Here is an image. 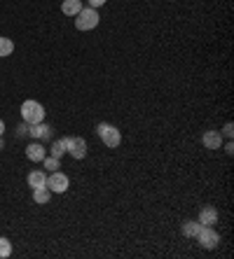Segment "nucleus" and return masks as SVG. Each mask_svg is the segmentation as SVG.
I'll return each mask as SVG.
<instances>
[{"label": "nucleus", "mask_w": 234, "mask_h": 259, "mask_svg": "<svg viewBox=\"0 0 234 259\" xmlns=\"http://www.w3.org/2000/svg\"><path fill=\"white\" fill-rule=\"evenodd\" d=\"M21 119H24L28 126L40 124V122H45V107L40 105L38 100H24V103H21Z\"/></svg>", "instance_id": "nucleus-1"}, {"label": "nucleus", "mask_w": 234, "mask_h": 259, "mask_svg": "<svg viewBox=\"0 0 234 259\" xmlns=\"http://www.w3.org/2000/svg\"><path fill=\"white\" fill-rule=\"evenodd\" d=\"M99 12L94 7H82L78 14H75V28L78 31H94L99 26Z\"/></svg>", "instance_id": "nucleus-2"}, {"label": "nucleus", "mask_w": 234, "mask_h": 259, "mask_svg": "<svg viewBox=\"0 0 234 259\" xmlns=\"http://www.w3.org/2000/svg\"><path fill=\"white\" fill-rule=\"evenodd\" d=\"M96 133H99L101 143L106 145V147H117V145L122 143V133H119V129L113 124H108V122H101L99 126H96Z\"/></svg>", "instance_id": "nucleus-3"}, {"label": "nucleus", "mask_w": 234, "mask_h": 259, "mask_svg": "<svg viewBox=\"0 0 234 259\" xmlns=\"http://www.w3.org/2000/svg\"><path fill=\"white\" fill-rule=\"evenodd\" d=\"M195 238L199 241V245H201L204 250H213V248H218V243H220V233H218L213 227H201Z\"/></svg>", "instance_id": "nucleus-4"}, {"label": "nucleus", "mask_w": 234, "mask_h": 259, "mask_svg": "<svg viewBox=\"0 0 234 259\" xmlns=\"http://www.w3.org/2000/svg\"><path fill=\"white\" fill-rule=\"evenodd\" d=\"M68 175L66 173H61V170H52V175H47V182L45 187L49 189V192H54V194H63L66 189H68Z\"/></svg>", "instance_id": "nucleus-5"}, {"label": "nucleus", "mask_w": 234, "mask_h": 259, "mask_svg": "<svg viewBox=\"0 0 234 259\" xmlns=\"http://www.w3.org/2000/svg\"><path fill=\"white\" fill-rule=\"evenodd\" d=\"M66 140V152L73 159H84L87 157V140L84 138H63Z\"/></svg>", "instance_id": "nucleus-6"}, {"label": "nucleus", "mask_w": 234, "mask_h": 259, "mask_svg": "<svg viewBox=\"0 0 234 259\" xmlns=\"http://www.w3.org/2000/svg\"><path fill=\"white\" fill-rule=\"evenodd\" d=\"M28 135H31L33 140L47 143V140H52V126H47L45 122H40V124H31L28 126Z\"/></svg>", "instance_id": "nucleus-7"}, {"label": "nucleus", "mask_w": 234, "mask_h": 259, "mask_svg": "<svg viewBox=\"0 0 234 259\" xmlns=\"http://www.w3.org/2000/svg\"><path fill=\"white\" fill-rule=\"evenodd\" d=\"M218 217H220V213H218L216 206H204L199 210V224L201 227H216Z\"/></svg>", "instance_id": "nucleus-8"}, {"label": "nucleus", "mask_w": 234, "mask_h": 259, "mask_svg": "<svg viewBox=\"0 0 234 259\" xmlns=\"http://www.w3.org/2000/svg\"><path fill=\"white\" fill-rule=\"evenodd\" d=\"M201 143H204V147L206 150H220L223 147V135H220V131H206V133L201 135Z\"/></svg>", "instance_id": "nucleus-9"}, {"label": "nucleus", "mask_w": 234, "mask_h": 259, "mask_svg": "<svg viewBox=\"0 0 234 259\" xmlns=\"http://www.w3.org/2000/svg\"><path fill=\"white\" fill-rule=\"evenodd\" d=\"M26 157L31 161H42L47 157V150H45V145L42 143H31L26 147Z\"/></svg>", "instance_id": "nucleus-10"}, {"label": "nucleus", "mask_w": 234, "mask_h": 259, "mask_svg": "<svg viewBox=\"0 0 234 259\" xmlns=\"http://www.w3.org/2000/svg\"><path fill=\"white\" fill-rule=\"evenodd\" d=\"M28 187L31 189H36V187H45V182H47V175H45V170H31L28 173Z\"/></svg>", "instance_id": "nucleus-11"}, {"label": "nucleus", "mask_w": 234, "mask_h": 259, "mask_svg": "<svg viewBox=\"0 0 234 259\" xmlns=\"http://www.w3.org/2000/svg\"><path fill=\"white\" fill-rule=\"evenodd\" d=\"M82 7H84V5H82V0H63L61 12L66 14V17H75Z\"/></svg>", "instance_id": "nucleus-12"}, {"label": "nucleus", "mask_w": 234, "mask_h": 259, "mask_svg": "<svg viewBox=\"0 0 234 259\" xmlns=\"http://www.w3.org/2000/svg\"><path fill=\"white\" fill-rule=\"evenodd\" d=\"M183 236H188V238H195L199 233V229H201V224H199V220H185L183 222Z\"/></svg>", "instance_id": "nucleus-13"}, {"label": "nucleus", "mask_w": 234, "mask_h": 259, "mask_svg": "<svg viewBox=\"0 0 234 259\" xmlns=\"http://www.w3.org/2000/svg\"><path fill=\"white\" fill-rule=\"evenodd\" d=\"M49 196H52V192H49L47 187H36L33 189V201L40 203V206H45L47 201H49Z\"/></svg>", "instance_id": "nucleus-14"}, {"label": "nucleus", "mask_w": 234, "mask_h": 259, "mask_svg": "<svg viewBox=\"0 0 234 259\" xmlns=\"http://www.w3.org/2000/svg\"><path fill=\"white\" fill-rule=\"evenodd\" d=\"M14 52V42L9 37H0V59H5L9 54Z\"/></svg>", "instance_id": "nucleus-15"}, {"label": "nucleus", "mask_w": 234, "mask_h": 259, "mask_svg": "<svg viewBox=\"0 0 234 259\" xmlns=\"http://www.w3.org/2000/svg\"><path fill=\"white\" fill-rule=\"evenodd\" d=\"M63 154H66V140H63V138H59V140H54V143H52V157L61 159Z\"/></svg>", "instance_id": "nucleus-16"}, {"label": "nucleus", "mask_w": 234, "mask_h": 259, "mask_svg": "<svg viewBox=\"0 0 234 259\" xmlns=\"http://www.w3.org/2000/svg\"><path fill=\"white\" fill-rule=\"evenodd\" d=\"M9 255H12V243H9V238L0 236V259H7Z\"/></svg>", "instance_id": "nucleus-17"}, {"label": "nucleus", "mask_w": 234, "mask_h": 259, "mask_svg": "<svg viewBox=\"0 0 234 259\" xmlns=\"http://www.w3.org/2000/svg\"><path fill=\"white\" fill-rule=\"evenodd\" d=\"M42 163H45V168H49V170H59V168H61V159H56V157H45Z\"/></svg>", "instance_id": "nucleus-18"}, {"label": "nucleus", "mask_w": 234, "mask_h": 259, "mask_svg": "<svg viewBox=\"0 0 234 259\" xmlns=\"http://www.w3.org/2000/svg\"><path fill=\"white\" fill-rule=\"evenodd\" d=\"M220 135H223V138H230V140H232V135H234V126H232V122H227V124L223 126Z\"/></svg>", "instance_id": "nucleus-19"}, {"label": "nucleus", "mask_w": 234, "mask_h": 259, "mask_svg": "<svg viewBox=\"0 0 234 259\" xmlns=\"http://www.w3.org/2000/svg\"><path fill=\"white\" fill-rule=\"evenodd\" d=\"M17 135H19V138H24V135H28V124H26V122H21V124L17 126Z\"/></svg>", "instance_id": "nucleus-20"}, {"label": "nucleus", "mask_w": 234, "mask_h": 259, "mask_svg": "<svg viewBox=\"0 0 234 259\" xmlns=\"http://www.w3.org/2000/svg\"><path fill=\"white\" fill-rule=\"evenodd\" d=\"M106 2H108V0H89V7H101V5H106Z\"/></svg>", "instance_id": "nucleus-21"}, {"label": "nucleus", "mask_w": 234, "mask_h": 259, "mask_svg": "<svg viewBox=\"0 0 234 259\" xmlns=\"http://www.w3.org/2000/svg\"><path fill=\"white\" fill-rule=\"evenodd\" d=\"M225 152H227V154H232V152H234V145H232V143H227V145H225Z\"/></svg>", "instance_id": "nucleus-22"}, {"label": "nucleus", "mask_w": 234, "mask_h": 259, "mask_svg": "<svg viewBox=\"0 0 234 259\" xmlns=\"http://www.w3.org/2000/svg\"><path fill=\"white\" fill-rule=\"evenodd\" d=\"M2 133H5V122L0 119V138H2Z\"/></svg>", "instance_id": "nucleus-23"}, {"label": "nucleus", "mask_w": 234, "mask_h": 259, "mask_svg": "<svg viewBox=\"0 0 234 259\" xmlns=\"http://www.w3.org/2000/svg\"><path fill=\"white\" fill-rule=\"evenodd\" d=\"M0 150H2V138H0Z\"/></svg>", "instance_id": "nucleus-24"}]
</instances>
